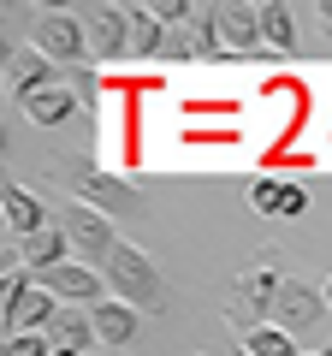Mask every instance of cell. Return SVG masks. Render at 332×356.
<instances>
[{"instance_id": "obj_1", "label": "cell", "mask_w": 332, "mask_h": 356, "mask_svg": "<svg viewBox=\"0 0 332 356\" xmlns=\"http://www.w3.org/2000/svg\"><path fill=\"white\" fill-rule=\"evenodd\" d=\"M53 178L72 184V202L95 208V214H107V220H142V214H149V196H142L131 178L107 172L95 154H65V161L53 166Z\"/></svg>"}, {"instance_id": "obj_26", "label": "cell", "mask_w": 332, "mask_h": 356, "mask_svg": "<svg viewBox=\"0 0 332 356\" xmlns=\"http://www.w3.org/2000/svg\"><path fill=\"white\" fill-rule=\"evenodd\" d=\"M238 356H243V350H238Z\"/></svg>"}, {"instance_id": "obj_14", "label": "cell", "mask_w": 332, "mask_h": 356, "mask_svg": "<svg viewBox=\"0 0 332 356\" xmlns=\"http://www.w3.org/2000/svg\"><path fill=\"white\" fill-rule=\"evenodd\" d=\"M261 42H267V54H279V60H297V6L261 0Z\"/></svg>"}, {"instance_id": "obj_4", "label": "cell", "mask_w": 332, "mask_h": 356, "mask_svg": "<svg viewBox=\"0 0 332 356\" xmlns=\"http://www.w3.org/2000/svg\"><path fill=\"white\" fill-rule=\"evenodd\" d=\"M30 48L48 54L65 77H72V72H90V60H95L90 24H83V13H72V6H42L36 24H30Z\"/></svg>"}, {"instance_id": "obj_17", "label": "cell", "mask_w": 332, "mask_h": 356, "mask_svg": "<svg viewBox=\"0 0 332 356\" xmlns=\"http://www.w3.org/2000/svg\"><path fill=\"white\" fill-rule=\"evenodd\" d=\"M279 191H285V178H249V208L256 214H279Z\"/></svg>"}, {"instance_id": "obj_15", "label": "cell", "mask_w": 332, "mask_h": 356, "mask_svg": "<svg viewBox=\"0 0 332 356\" xmlns=\"http://www.w3.org/2000/svg\"><path fill=\"white\" fill-rule=\"evenodd\" d=\"M90 315H95V332H101V344H107V350H125V344L137 339V327H142V315H137L131 303H119V297L95 303Z\"/></svg>"}, {"instance_id": "obj_5", "label": "cell", "mask_w": 332, "mask_h": 356, "mask_svg": "<svg viewBox=\"0 0 332 356\" xmlns=\"http://www.w3.org/2000/svg\"><path fill=\"white\" fill-rule=\"evenodd\" d=\"M60 226H65V238H72V250L83 255V261L101 273L107 267V255H113V243H119V232H113V220L107 214H95V208H83V202H65L60 208Z\"/></svg>"}, {"instance_id": "obj_11", "label": "cell", "mask_w": 332, "mask_h": 356, "mask_svg": "<svg viewBox=\"0 0 332 356\" xmlns=\"http://www.w3.org/2000/svg\"><path fill=\"white\" fill-rule=\"evenodd\" d=\"M18 107H24V119H30V125L60 131V125H72V119H77L83 95H77L72 83H60V89H42V95H30V102H18Z\"/></svg>"}, {"instance_id": "obj_22", "label": "cell", "mask_w": 332, "mask_h": 356, "mask_svg": "<svg viewBox=\"0 0 332 356\" xmlns=\"http://www.w3.org/2000/svg\"><path fill=\"white\" fill-rule=\"evenodd\" d=\"M320 297H326V309H332V273H326V285H320Z\"/></svg>"}, {"instance_id": "obj_19", "label": "cell", "mask_w": 332, "mask_h": 356, "mask_svg": "<svg viewBox=\"0 0 332 356\" xmlns=\"http://www.w3.org/2000/svg\"><path fill=\"white\" fill-rule=\"evenodd\" d=\"M303 214H308V184L285 178V191H279V214H273V220H303Z\"/></svg>"}, {"instance_id": "obj_10", "label": "cell", "mask_w": 332, "mask_h": 356, "mask_svg": "<svg viewBox=\"0 0 332 356\" xmlns=\"http://www.w3.org/2000/svg\"><path fill=\"white\" fill-rule=\"evenodd\" d=\"M0 220H6V238H18V243L53 226V220H48V208H42L30 191H18V184H6V196H0Z\"/></svg>"}, {"instance_id": "obj_25", "label": "cell", "mask_w": 332, "mask_h": 356, "mask_svg": "<svg viewBox=\"0 0 332 356\" xmlns=\"http://www.w3.org/2000/svg\"><path fill=\"white\" fill-rule=\"evenodd\" d=\"M303 356H320V350H303Z\"/></svg>"}, {"instance_id": "obj_13", "label": "cell", "mask_w": 332, "mask_h": 356, "mask_svg": "<svg viewBox=\"0 0 332 356\" xmlns=\"http://www.w3.org/2000/svg\"><path fill=\"white\" fill-rule=\"evenodd\" d=\"M125 18H131V60H166V36H172V30L154 18V6L125 0Z\"/></svg>"}, {"instance_id": "obj_6", "label": "cell", "mask_w": 332, "mask_h": 356, "mask_svg": "<svg viewBox=\"0 0 332 356\" xmlns=\"http://www.w3.org/2000/svg\"><path fill=\"white\" fill-rule=\"evenodd\" d=\"M77 13H83V24H90L95 65H119V60H131V18H125V6H107V0H95V6H77Z\"/></svg>"}, {"instance_id": "obj_16", "label": "cell", "mask_w": 332, "mask_h": 356, "mask_svg": "<svg viewBox=\"0 0 332 356\" xmlns=\"http://www.w3.org/2000/svg\"><path fill=\"white\" fill-rule=\"evenodd\" d=\"M238 350H243V356H303V350H297V339H291L285 327H256V332H243Z\"/></svg>"}, {"instance_id": "obj_9", "label": "cell", "mask_w": 332, "mask_h": 356, "mask_svg": "<svg viewBox=\"0 0 332 356\" xmlns=\"http://www.w3.org/2000/svg\"><path fill=\"white\" fill-rule=\"evenodd\" d=\"M214 18H219L226 60H261V54H267V42H261V6H238V0H226V6H214Z\"/></svg>"}, {"instance_id": "obj_23", "label": "cell", "mask_w": 332, "mask_h": 356, "mask_svg": "<svg viewBox=\"0 0 332 356\" xmlns=\"http://www.w3.org/2000/svg\"><path fill=\"white\" fill-rule=\"evenodd\" d=\"M320 356H332V339H326V344H320Z\"/></svg>"}, {"instance_id": "obj_3", "label": "cell", "mask_w": 332, "mask_h": 356, "mask_svg": "<svg viewBox=\"0 0 332 356\" xmlns=\"http://www.w3.org/2000/svg\"><path fill=\"white\" fill-rule=\"evenodd\" d=\"M101 280H107V297L131 303L137 315H166V303H172V291H166L160 267L149 261V250H137V243H125V238L113 243V255H107V267H101Z\"/></svg>"}, {"instance_id": "obj_18", "label": "cell", "mask_w": 332, "mask_h": 356, "mask_svg": "<svg viewBox=\"0 0 332 356\" xmlns=\"http://www.w3.org/2000/svg\"><path fill=\"white\" fill-rule=\"evenodd\" d=\"M0 356H53V344H48V332H6Z\"/></svg>"}, {"instance_id": "obj_7", "label": "cell", "mask_w": 332, "mask_h": 356, "mask_svg": "<svg viewBox=\"0 0 332 356\" xmlns=\"http://www.w3.org/2000/svg\"><path fill=\"white\" fill-rule=\"evenodd\" d=\"M60 83H65V72L48 60V54H36L30 42L24 48L6 42V89H13L18 102H30V95H42V89H60Z\"/></svg>"}, {"instance_id": "obj_8", "label": "cell", "mask_w": 332, "mask_h": 356, "mask_svg": "<svg viewBox=\"0 0 332 356\" xmlns=\"http://www.w3.org/2000/svg\"><path fill=\"white\" fill-rule=\"evenodd\" d=\"M326 315H332V309H326V297H320L315 285L285 280V291H279V303H273V321H267V327H285L291 339H303V332H315Z\"/></svg>"}, {"instance_id": "obj_2", "label": "cell", "mask_w": 332, "mask_h": 356, "mask_svg": "<svg viewBox=\"0 0 332 356\" xmlns=\"http://www.w3.org/2000/svg\"><path fill=\"white\" fill-rule=\"evenodd\" d=\"M279 267H285L279 243H261V250L249 255V267L238 273V285H231V297H226V321H231L238 339L273 321V303H279L285 280H291V273H279Z\"/></svg>"}, {"instance_id": "obj_12", "label": "cell", "mask_w": 332, "mask_h": 356, "mask_svg": "<svg viewBox=\"0 0 332 356\" xmlns=\"http://www.w3.org/2000/svg\"><path fill=\"white\" fill-rule=\"evenodd\" d=\"M48 344H53V350H72V356H90L95 344H101L95 315H90V309H60L53 327H48Z\"/></svg>"}, {"instance_id": "obj_20", "label": "cell", "mask_w": 332, "mask_h": 356, "mask_svg": "<svg viewBox=\"0 0 332 356\" xmlns=\"http://www.w3.org/2000/svg\"><path fill=\"white\" fill-rule=\"evenodd\" d=\"M154 18H160L166 30H184V24H196V6L190 0H154Z\"/></svg>"}, {"instance_id": "obj_21", "label": "cell", "mask_w": 332, "mask_h": 356, "mask_svg": "<svg viewBox=\"0 0 332 356\" xmlns=\"http://www.w3.org/2000/svg\"><path fill=\"white\" fill-rule=\"evenodd\" d=\"M308 18H315V24L332 36V0H315V6H308Z\"/></svg>"}, {"instance_id": "obj_24", "label": "cell", "mask_w": 332, "mask_h": 356, "mask_svg": "<svg viewBox=\"0 0 332 356\" xmlns=\"http://www.w3.org/2000/svg\"><path fill=\"white\" fill-rule=\"evenodd\" d=\"M53 356H72V350H53Z\"/></svg>"}]
</instances>
